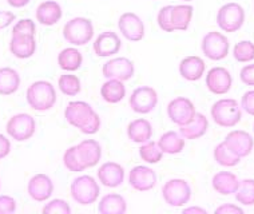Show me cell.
I'll use <instances>...</instances> for the list:
<instances>
[{
    "instance_id": "6da1fadb",
    "label": "cell",
    "mask_w": 254,
    "mask_h": 214,
    "mask_svg": "<svg viewBox=\"0 0 254 214\" xmlns=\"http://www.w3.org/2000/svg\"><path fill=\"white\" fill-rule=\"evenodd\" d=\"M27 102L31 109L36 111H49L57 102V91L53 83L47 80H38L27 88Z\"/></svg>"
},
{
    "instance_id": "7a4b0ae2",
    "label": "cell",
    "mask_w": 254,
    "mask_h": 214,
    "mask_svg": "<svg viewBox=\"0 0 254 214\" xmlns=\"http://www.w3.org/2000/svg\"><path fill=\"white\" fill-rule=\"evenodd\" d=\"M211 118L221 127H234L241 122V105L232 98L219 99L211 106Z\"/></svg>"
},
{
    "instance_id": "3957f363",
    "label": "cell",
    "mask_w": 254,
    "mask_h": 214,
    "mask_svg": "<svg viewBox=\"0 0 254 214\" xmlns=\"http://www.w3.org/2000/svg\"><path fill=\"white\" fill-rule=\"evenodd\" d=\"M70 193L72 200L82 206L91 205L97 201L101 189L91 175H80L71 182Z\"/></svg>"
},
{
    "instance_id": "277c9868",
    "label": "cell",
    "mask_w": 254,
    "mask_h": 214,
    "mask_svg": "<svg viewBox=\"0 0 254 214\" xmlns=\"http://www.w3.org/2000/svg\"><path fill=\"white\" fill-rule=\"evenodd\" d=\"M63 38L72 46H84L94 38V26L90 19L74 18L63 28Z\"/></svg>"
},
{
    "instance_id": "5b68a950",
    "label": "cell",
    "mask_w": 254,
    "mask_h": 214,
    "mask_svg": "<svg viewBox=\"0 0 254 214\" xmlns=\"http://www.w3.org/2000/svg\"><path fill=\"white\" fill-rule=\"evenodd\" d=\"M245 9L238 3L224 4L217 12V24L224 32H237L245 23Z\"/></svg>"
},
{
    "instance_id": "8992f818",
    "label": "cell",
    "mask_w": 254,
    "mask_h": 214,
    "mask_svg": "<svg viewBox=\"0 0 254 214\" xmlns=\"http://www.w3.org/2000/svg\"><path fill=\"white\" fill-rule=\"evenodd\" d=\"M162 197L167 205L173 206V208H181L190 201L191 188L188 181H185V179H169L162 186Z\"/></svg>"
},
{
    "instance_id": "52a82bcc",
    "label": "cell",
    "mask_w": 254,
    "mask_h": 214,
    "mask_svg": "<svg viewBox=\"0 0 254 214\" xmlns=\"http://www.w3.org/2000/svg\"><path fill=\"white\" fill-rule=\"evenodd\" d=\"M229 39L224 34L211 31L202 38V53L210 61H222L229 54Z\"/></svg>"
},
{
    "instance_id": "ba28073f",
    "label": "cell",
    "mask_w": 254,
    "mask_h": 214,
    "mask_svg": "<svg viewBox=\"0 0 254 214\" xmlns=\"http://www.w3.org/2000/svg\"><path fill=\"white\" fill-rule=\"evenodd\" d=\"M5 130L11 138L19 141V142H24L35 134V119L32 118L30 114H16L12 118H9Z\"/></svg>"
},
{
    "instance_id": "9c48e42d",
    "label": "cell",
    "mask_w": 254,
    "mask_h": 214,
    "mask_svg": "<svg viewBox=\"0 0 254 214\" xmlns=\"http://www.w3.org/2000/svg\"><path fill=\"white\" fill-rule=\"evenodd\" d=\"M195 106L189 98L185 96H178L174 98L170 103L167 105V115L173 123H176L178 126H185L189 122H191V119L195 117Z\"/></svg>"
},
{
    "instance_id": "30bf717a",
    "label": "cell",
    "mask_w": 254,
    "mask_h": 214,
    "mask_svg": "<svg viewBox=\"0 0 254 214\" xmlns=\"http://www.w3.org/2000/svg\"><path fill=\"white\" fill-rule=\"evenodd\" d=\"M158 105V94L155 88L150 86H140L132 91L130 96V107L134 113L149 114Z\"/></svg>"
},
{
    "instance_id": "8fae6325",
    "label": "cell",
    "mask_w": 254,
    "mask_h": 214,
    "mask_svg": "<svg viewBox=\"0 0 254 214\" xmlns=\"http://www.w3.org/2000/svg\"><path fill=\"white\" fill-rule=\"evenodd\" d=\"M233 86L232 74L225 67H213L206 74V87L214 95H225Z\"/></svg>"
},
{
    "instance_id": "7c38bea8",
    "label": "cell",
    "mask_w": 254,
    "mask_h": 214,
    "mask_svg": "<svg viewBox=\"0 0 254 214\" xmlns=\"http://www.w3.org/2000/svg\"><path fill=\"white\" fill-rule=\"evenodd\" d=\"M102 72L106 79H117V80L126 82L132 78V75L135 72V67H134V63L127 58H114L106 62Z\"/></svg>"
},
{
    "instance_id": "4fadbf2b",
    "label": "cell",
    "mask_w": 254,
    "mask_h": 214,
    "mask_svg": "<svg viewBox=\"0 0 254 214\" xmlns=\"http://www.w3.org/2000/svg\"><path fill=\"white\" fill-rule=\"evenodd\" d=\"M119 31L130 42H139L145 38V24L134 12H125L118 22Z\"/></svg>"
},
{
    "instance_id": "5bb4252c",
    "label": "cell",
    "mask_w": 254,
    "mask_h": 214,
    "mask_svg": "<svg viewBox=\"0 0 254 214\" xmlns=\"http://www.w3.org/2000/svg\"><path fill=\"white\" fill-rule=\"evenodd\" d=\"M128 184L136 192H149L157 185V174L151 167L139 165L128 173Z\"/></svg>"
},
{
    "instance_id": "9a60e30c",
    "label": "cell",
    "mask_w": 254,
    "mask_h": 214,
    "mask_svg": "<svg viewBox=\"0 0 254 214\" xmlns=\"http://www.w3.org/2000/svg\"><path fill=\"white\" fill-rule=\"evenodd\" d=\"M224 142L233 153L237 154L240 158L248 157L254 147L253 137L248 131L233 130L225 137Z\"/></svg>"
},
{
    "instance_id": "2e32d148",
    "label": "cell",
    "mask_w": 254,
    "mask_h": 214,
    "mask_svg": "<svg viewBox=\"0 0 254 214\" xmlns=\"http://www.w3.org/2000/svg\"><path fill=\"white\" fill-rule=\"evenodd\" d=\"M94 109L91 106L83 101H75L70 102L64 110V117L66 121L70 123L71 126L76 127V129H82L86 123L91 119L94 115Z\"/></svg>"
},
{
    "instance_id": "e0dca14e",
    "label": "cell",
    "mask_w": 254,
    "mask_h": 214,
    "mask_svg": "<svg viewBox=\"0 0 254 214\" xmlns=\"http://www.w3.org/2000/svg\"><path fill=\"white\" fill-rule=\"evenodd\" d=\"M28 196L36 202H44L51 198L54 184L47 174H36L30 179L27 186Z\"/></svg>"
},
{
    "instance_id": "ac0fdd59",
    "label": "cell",
    "mask_w": 254,
    "mask_h": 214,
    "mask_svg": "<svg viewBox=\"0 0 254 214\" xmlns=\"http://www.w3.org/2000/svg\"><path fill=\"white\" fill-rule=\"evenodd\" d=\"M121 47H122V40L113 31L102 32L101 35H98L94 42V46H92L94 53L99 58L113 57L119 53Z\"/></svg>"
},
{
    "instance_id": "d6986e66",
    "label": "cell",
    "mask_w": 254,
    "mask_h": 214,
    "mask_svg": "<svg viewBox=\"0 0 254 214\" xmlns=\"http://www.w3.org/2000/svg\"><path fill=\"white\" fill-rule=\"evenodd\" d=\"M98 179L106 188H118L125 181V169L117 162H106L98 170Z\"/></svg>"
},
{
    "instance_id": "ffe728a7",
    "label": "cell",
    "mask_w": 254,
    "mask_h": 214,
    "mask_svg": "<svg viewBox=\"0 0 254 214\" xmlns=\"http://www.w3.org/2000/svg\"><path fill=\"white\" fill-rule=\"evenodd\" d=\"M76 153L86 169L94 167L102 158V147L95 140H84L76 144Z\"/></svg>"
},
{
    "instance_id": "44dd1931",
    "label": "cell",
    "mask_w": 254,
    "mask_h": 214,
    "mask_svg": "<svg viewBox=\"0 0 254 214\" xmlns=\"http://www.w3.org/2000/svg\"><path fill=\"white\" fill-rule=\"evenodd\" d=\"M9 50L13 57L19 59L31 58L36 51V40L34 35H12Z\"/></svg>"
},
{
    "instance_id": "7402d4cb",
    "label": "cell",
    "mask_w": 254,
    "mask_h": 214,
    "mask_svg": "<svg viewBox=\"0 0 254 214\" xmlns=\"http://www.w3.org/2000/svg\"><path fill=\"white\" fill-rule=\"evenodd\" d=\"M178 70L182 78L189 82H195V80H199L202 75L205 74L206 65L205 62L202 61V58L186 57L181 61Z\"/></svg>"
},
{
    "instance_id": "603a6c76",
    "label": "cell",
    "mask_w": 254,
    "mask_h": 214,
    "mask_svg": "<svg viewBox=\"0 0 254 214\" xmlns=\"http://www.w3.org/2000/svg\"><path fill=\"white\" fill-rule=\"evenodd\" d=\"M240 185V179L234 173L230 171H218L211 178V186L215 192L222 196L234 194Z\"/></svg>"
},
{
    "instance_id": "cb8c5ba5",
    "label": "cell",
    "mask_w": 254,
    "mask_h": 214,
    "mask_svg": "<svg viewBox=\"0 0 254 214\" xmlns=\"http://www.w3.org/2000/svg\"><path fill=\"white\" fill-rule=\"evenodd\" d=\"M62 15H63V11H62L61 4L57 1H53V0L43 1L36 8V19L43 26L57 24L62 19Z\"/></svg>"
},
{
    "instance_id": "d4e9b609",
    "label": "cell",
    "mask_w": 254,
    "mask_h": 214,
    "mask_svg": "<svg viewBox=\"0 0 254 214\" xmlns=\"http://www.w3.org/2000/svg\"><path fill=\"white\" fill-rule=\"evenodd\" d=\"M127 137L134 143H145L153 137V126L147 119H134L127 126Z\"/></svg>"
},
{
    "instance_id": "484cf974",
    "label": "cell",
    "mask_w": 254,
    "mask_h": 214,
    "mask_svg": "<svg viewBox=\"0 0 254 214\" xmlns=\"http://www.w3.org/2000/svg\"><path fill=\"white\" fill-rule=\"evenodd\" d=\"M207 129H209L207 118L203 114L195 113V117L191 119V122H189L185 126H180V133L185 140H198L205 136Z\"/></svg>"
},
{
    "instance_id": "4316f807",
    "label": "cell",
    "mask_w": 254,
    "mask_h": 214,
    "mask_svg": "<svg viewBox=\"0 0 254 214\" xmlns=\"http://www.w3.org/2000/svg\"><path fill=\"white\" fill-rule=\"evenodd\" d=\"M163 154H180L184 151L186 140L177 131H166L157 142Z\"/></svg>"
},
{
    "instance_id": "83f0119b",
    "label": "cell",
    "mask_w": 254,
    "mask_h": 214,
    "mask_svg": "<svg viewBox=\"0 0 254 214\" xmlns=\"http://www.w3.org/2000/svg\"><path fill=\"white\" fill-rule=\"evenodd\" d=\"M101 96L103 101L111 105L119 103L125 99L126 96V87L123 84L122 80L117 79H109L107 82L102 84L101 87Z\"/></svg>"
},
{
    "instance_id": "f1b7e54d",
    "label": "cell",
    "mask_w": 254,
    "mask_h": 214,
    "mask_svg": "<svg viewBox=\"0 0 254 214\" xmlns=\"http://www.w3.org/2000/svg\"><path fill=\"white\" fill-rule=\"evenodd\" d=\"M98 210L101 214H125L127 210V202L121 194H106L102 197Z\"/></svg>"
},
{
    "instance_id": "f546056e",
    "label": "cell",
    "mask_w": 254,
    "mask_h": 214,
    "mask_svg": "<svg viewBox=\"0 0 254 214\" xmlns=\"http://www.w3.org/2000/svg\"><path fill=\"white\" fill-rule=\"evenodd\" d=\"M193 7L189 4L173 5L171 8V24L174 31H186L193 18Z\"/></svg>"
},
{
    "instance_id": "4dcf8cb0",
    "label": "cell",
    "mask_w": 254,
    "mask_h": 214,
    "mask_svg": "<svg viewBox=\"0 0 254 214\" xmlns=\"http://www.w3.org/2000/svg\"><path fill=\"white\" fill-rule=\"evenodd\" d=\"M82 63H83V57H82L80 51L74 47L64 48L58 55V65H59L62 70L64 71L79 70Z\"/></svg>"
},
{
    "instance_id": "1f68e13d",
    "label": "cell",
    "mask_w": 254,
    "mask_h": 214,
    "mask_svg": "<svg viewBox=\"0 0 254 214\" xmlns=\"http://www.w3.org/2000/svg\"><path fill=\"white\" fill-rule=\"evenodd\" d=\"M20 86V76L9 67L0 69V95H11L16 92Z\"/></svg>"
},
{
    "instance_id": "d6a6232c",
    "label": "cell",
    "mask_w": 254,
    "mask_h": 214,
    "mask_svg": "<svg viewBox=\"0 0 254 214\" xmlns=\"http://www.w3.org/2000/svg\"><path fill=\"white\" fill-rule=\"evenodd\" d=\"M213 154H214L215 162L224 167L237 166L240 163V161H241V158L238 157L237 154L233 153L232 150L226 146L225 142H221V143L217 144Z\"/></svg>"
},
{
    "instance_id": "836d02e7",
    "label": "cell",
    "mask_w": 254,
    "mask_h": 214,
    "mask_svg": "<svg viewBox=\"0 0 254 214\" xmlns=\"http://www.w3.org/2000/svg\"><path fill=\"white\" fill-rule=\"evenodd\" d=\"M236 200L241 205L253 206L254 205V179L246 178L240 181L238 189L234 193Z\"/></svg>"
},
{
    "instance_id": "e575fe53",
    "label": "cell",
    "mask_w": 254,
    "mask_h": 214,
    "mask_svg": "<svg viewBox=\"0 0 254 214\" xmlns=\"http://www.w3.org/2000/svg\"><path fill=\"white\" fill-rule=\"evenodd\" d=\"M139 155L146 163L154 165V163H158V162L162 161L163 153L162 150L159 149L157 142L149 141V142L142 143V146L139 147Z\"/></svg>"
},
{
    "instance_id": "d590c367",
    "label": "cell",
    "mask_w": 254,
    "mask_h": 214,
    "mask_svg": "<svg viewBox=\"0 0 254 214\" xmlns=\"http://www.w3.org/2000/svg\"><path fill=\"white\" fill-rule=\"evenodd\" d=\"M58 86H59V90L67 96L78 95L82 90V84L78 76L71 74L62 75L58 80Z\"/></svg>"
},
{
    "instance_id": "8d00e7d4",
    "label": "cell",
    "mask_w": 254,
    "mask_h": 214,
    "mask_svg": "<svg viewBox=\"0 0 254 214\" xmlns=\"http://www.w3.org/2000/svg\"><path fill=\"white\" fill-rule=\"evenodd\" d=\"M233 57L240 63H249L254 61V43L250 40H241L234 46Z\"/></svg>"
},
{
    "instance_id": "74e56055",
    "label": "cell",
    "mask_w": 254,
    "mask_h": 214,
    "mask_svg": "<svg viewBox=\"0 0 254 214\" xmlns=\"http://www.w3.org/2000/svg\"><path fill=\"white\" fill-rule=\"evenodd\" d=\"M63 163L68 171H74V173H79V171L86 170V167L83 166V163L80 162L76 153V146H71L66 150V153L63 155Z\"/></svg>"
},
{
    "instance_id": "f35d334b",
    "label": "cell",
    "mask_w": 254,
    "mask_h": 214,
    "mask_svg": "<svg viewBox=\"0 0 254 214\" xmlns=\"http://www.w3.org/2000/svg\"><path fill=\"white\" fill-rule=\"evenodd\" d=\"M44 214H70L71 208L64 200H59L55 198L53 201H50L49 204H46L43 208Z\"/></svg>"
},
{
    "instance_id": "ab89813d",
    "label": "cell",
    "mask_w": 254,
    "mask_h": 214,
    "mask_svg": "<svg viewBox=\"0 0 254 214\" xmlns=\"http://www.w3.org/2000/svg\"><path fill=\"white\" fill-rule=\"evenodd\" d=\"M171 8H173V5H165L158 12V26L165 32H174V28L171 24Z\"/></svg>"
},
{
    "instance_id": "60d3db41",
    "label": "cell",
    "mask_w": 254,
    "mask_h": 214,
    "mask_svg": "<svg viewBox=\"0 0 254 214\" xmlns=\"http://www.w3.org/2000/svg\"><path fill=\"white\" fill-rule=\"evenodd\" d=\"M36 26L31 19H20L12 28V35H34L35 36Z\"/></svg>"
},
{
    "instance_id": "b9f144b4",
    "label": "cell",
    "mask_w": 254,
    "mask_h": 214,
    "mask_svg": "<svg viewBox=\"0 0 254 214\" xmlns=\"http://www.w3.org/2000/svg\"><path fill=\"white\" fill-rule=\"evenodd\" d=\"M99 129H101V118H99V115H98L97 113H94L91 119L80 129V131H82L83 134L92 136V134H97L98 131H99Z\"/></svg>"
},
{
    "instance_id": "7bdbcfd3",
    "label": "cell",
    "mask_w": 254,
    "mask_h": 214,
    "mask_svg": "<svg viewBox=\"0 0 254 214\" xmlns=\"http://www.w3.org/2000/svg\"><path fill=\"white\" fill-rule=\"evenodd\" d=\"M241 109L246 114L254 117V90H249L242 95Z\"/></svg>"
},
{
    "instance_id": "ee69618b",
    "label": "cell",
    "mask_w": 254,
    "mask_h": 214,
    "mask_svg": "<svg viewBox=\"0 0 254 214\" xmlns=\"http://www.w3.org/2000/svg\"><path fill=\"white\" fill-rule=\"evenodd\" d=\"M16 210V201L9 196H0V214H12Z\"/></svg>"
},
{
    "instance_id": "f6af8a7d",
    "label": "cell",
    "mask_w": 254,
    "mask_h": 214,
    "mask_svg": "<svg viewBox=\"0 0 254 214\" xmlns=\"http://www.w3.org/2000/svg\"><path fill=\"white\" fill-rule=\"evenodd\" d=\"M240 79L246 86H254V63L242 67L240 71Z\"/></svg>"
},
{
    "instance_id": "bcb514c9",
    "label": "cell",
    "mask_w": 254,
    "mask_h": 214,
    "mask_svg": "<svg viewBox=\"0 0 254 214\" xmlns=\"http://www.w3.org/2000/svg\"><path fill=\"white\" fill-rule=\"evenodd\" d=\"M244 209L233 204H225L215 209V214H242Z\"/></svg>"
},
{
    "instance_id": "7dc6e473",
    "label": "cell",
    "mask_w": 254,
    "mask_h": 214,
    "mask_svg": "<svg viewBox=\"0 0 254 214\" xmlns=\"http://www.w3.org/2000/svg\"><path fill=\"white\" fill-rule=\"evenodd\" d=\"M15 20V13L9 11H0V30H4Z\"/></svg>"
},
{
    "instance_id": "c3c4849f",
    "label": "cell",
    "mask_w": 254,
    "mask_h": 214,
    "mask_svg": "<svg viewBox=\"0 0 254 214\" xmlns=\"http://www.w3.org/2000/svg\"><path fill=\"white\" fill-rule=\"evenodd\" d=\"M11 151V143H9V140H7V137H4L3 134H0V159H3L9 154Z\"/></svg>"
},
{
    "instance_id": "681fc988",
    "label": "cell",
    "mask_w": 254,
    "mask_h": 214,
    "mask_svg": "<svg viewBox=\"0 0 254 214\" xmlns=\"http://www.w3.org/2000/svg\"><path fill=\"white\" fill-rule=\"evenodd\" d=\"M182 212H184V214H207V210L203 209V208H199V206H190V208H186Z\"/></svg>"
},
{
    "instance_id": "f907efd6",
    "label": "cell",
    "mask_w": 254,
    "mask_h": 214,
    "mask_svg": "<svg viewBox=\"0 0 254 214\" xmlns=\"http://www.w3.org/2000/svg\"><path fill=\"white\" fill-rule=\"evenodd\" d=\"M7 3L11 7H15V8H22V7L30 3V0H7Z\"/></svg>"
},
{
    "instance_id": "816d5d0a",
    "label": "cell",
    "mask_w": 254,
    "mask_h": 214,
    "mask_svg": "<svg viewBox=\"0 0 254 214\" xmlns=\"http://www.w3.org/2000/svg\"><path fill=\"white\" fill-rule=\"evenodd\" d=\"M182 1H193V0H182Z\"/></svg>"
},
{
    "instance_id": "f5cc1de1",
    "label": "cell",
    "mask_w": 254,
    "mask_h": 214,
    "mask_svg": "<svg viewBox=\"0 0 254 214\" xmlns=\"http://www.w3.org/2000/svg\"><path fill=\"white\" fill-rule=\"evenodd\" d=\"M253 131H254V125H253Z\"/></svg>"
}]
</instances>
